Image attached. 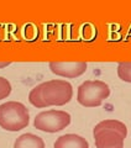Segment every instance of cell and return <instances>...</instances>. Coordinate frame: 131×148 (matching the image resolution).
I'll list each match as a JSON object with an SVG mask.
<instances>
[{
	"instance_id": "8fae6325",
	"label": "cell",
	"mask_w": 131,
	"mask_h": 148,
	"mask_svg": "<svg viewBox=\"0 0 131 148\" xmlns=\"http://www.w3.org/2000/svg\"><path fill=\"white\" fill-rule=\"evenodd\" d=\"M29 101L34 106H36V108H46L43 101H42V96H41V85H37L30 91Z\"/></svg>"
},
{
	"instance_id": "6da1fadb",
	"label": "cell",
	"mask_w": 131,
	"mask_h": 148,
	"mask_svg": "<svg viewBox=\"0 0 131 148\" xmlns=\"http://www.w3.org/2000/svg\"><path fill=\"white\" fill-rule=\"evenodd\" d=\"M30 121L27 108L17 101H8L0 105V127L6 131H20Z\"/></svg>"
},
{
	"instance_id": "ba28073f",
	"label": "cell",
	"mask_w": 131,
	"mask_h": 148,
	"mask_svg": "<svg viewBox=\"0 0 131 148\" xmlns=\"http://www.w3.org/2000/svg\"><path fill=\"white\" fill-rule=\"evenodd\" d=\"M14 148H45V142L36 135L24 133L14 142Z\"/></svg>"
},
{
	"instance_id": "277c9868",
	"label": "cell",
	"mask_w": 131,
	"mask_h": 148,
	"mask_svg": "<svg viewBox=\"0 0 131 148\" xmlns=\"http://www.w3.org/2000/svg\"><path fill=\"white\" fill-rule=\"evenodd\" d=\"M71 123V115L61 110H48L40 112L35 117V128L43 132H58Z\"/></svg>"
},
{
	"instance_id": "9c48e42d",
	"label": "cell",
	"mask_w": 131,
	"mask_h": 148,
	"mask_svg": "<svg viewBox=\"0 0 131 148\" xmlns=\"http://www.w3.org/2000/svg\"><path fill=\"white\" fill-rule=\"evenodd\" d=\"M104 130L116 131L120 135H123L124 137H126V135H128V128H126L125 123H123L121 121H118V120H104V121L99 122L98 125H95L94 130H93V135H97L98 132L104 131Z\"/></svg>"
},
{
	"instance_id": "4fadbf2b",
	"label": "cell",
	"mask_w": 131,
	"mask_h": 148,
	"mask_svg": "<svg viewBox=\"0 0 131 148\" xmlns=\"http://www.w3.org/2000/svg\"><path fill=\"white\" fill-rule=\"evenodd\" d=\"M11 62L10 61H4V62H0V68H4V67H8L10 66Z\"/></svg>"
},
{
	"instance_id": "8992f818",
	"label": "cell",
	"mask_w": 131,
	"mask_h": 148,
	"mask_svg": "<svg viewBox=\"0 0 131 148\" xmlns=\"http://www.w3.org/2000/svg\"><path fill=\"white\" fill-rule=\"evenodd\" d=\"M97 148H124L125 137L116 131H104L98 132L94 135Z\"/></svg>"
},
{
	"instance_id": "52a82bcc",
	"label": "cell",
	"mask_w": 131,
	"mask_h": 148,
	"mask_svg": "<svg viewBox=\"0 0 131 148\" xmlns=\"http://www.w3.org/2000/svg\"><path fill=\"white\" fill-rule=\"evenodd\" d=\"M54 148H89V145L85 138L82 136L68 133L57 138L53 145Z\"/></svg>"
},
{
	"instance_id": "7a4b0ae2",
	"label": "cell",
	"mask_w": 131,
	"mask_h": 148,
	"mask_svg": "<svg viewBox=\"0 0 131 148\" xmlns=\"http://www.w3.org/2000/svg\"><path fill=\"white\" fill-rule=\"evenodd\" d=\"M40 85L42 101L45 106H62L69 103L72 99V85L66 80H48Z\"/></svg>"
},
{
	"instance_id": "5b68a950",
	"label": "cell",
	"mask_w": 131,
	"mask_h": 148,
	"mask_svg": "<svg viewBox=\"0 0 131 148\" xmlns=\"http://www.w3.org/2000/svg\"><path fill=\"white\" fill-rule=\"evenodd\" d=\"M88 64L85 62H50L51 72L56 75H61L64 78H77L85 73Z\"/></svg>"
},
{
	"instance_id": "3957f363",
	"label": "cell",
	"mask_w": 131,
	"mask_h": 148,
	"mask_svg": "<svg viewBox=\"0 0 131 148\" xmlns=\"http://www.w3.org/2000/svg\"><path fill=\"white\" fill-rule=\"evenodd\" d=\"M110 95V88L101 80H87L78 88V103L85 108L100 106Z\"/></svg>"
},
{
	"instance_id": "7c38bea8",
	"label": "cell",
	"mask_w": 131,
	"mask_h": 148,
	"mask_svg": "<svg viewBox=\"0 0 131 148\" xmlns=\"http://www.w3.org/2000/svg\"><path fill=\"white\" fill-rule=\"evenodd\" d=\"M11 92V84L4 77H0V100L5 99Z\"/></svg>"
},
{
	"instance_id": "30bf717a",
	"label": "cell",
	"mask_w": 131,
	"mask_h": 148,
	"mask_svg": "<svg viewBox=\"0 0 131 148\" xmlns=\"http://www.w3.org/2000/svg\"><path fill=\"white\" fill-rule=\"evenodd\" d=\"M118 75L121 80L131 83V62H120L118 64Z\"/></svg>"
}]
</instances>
